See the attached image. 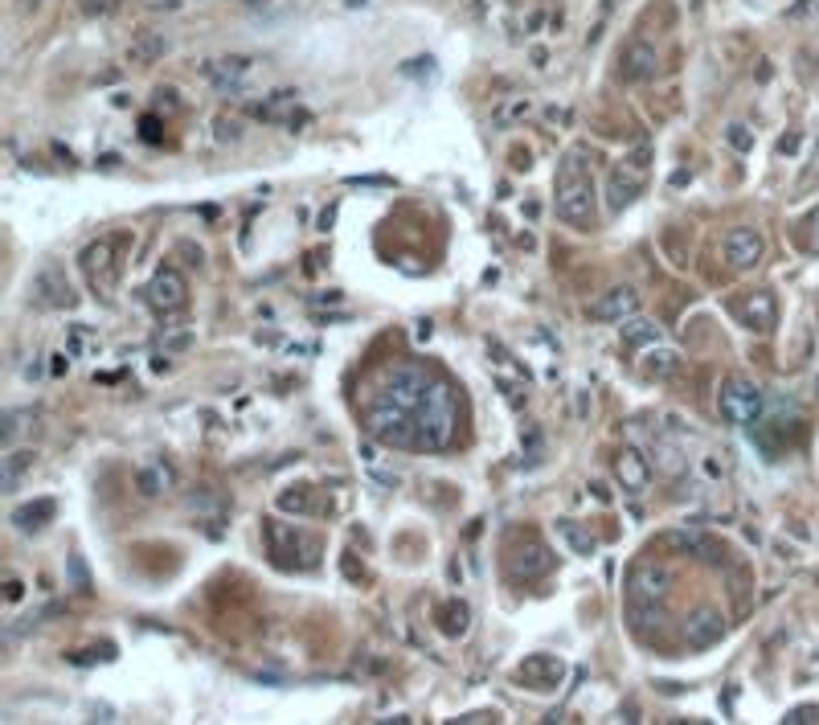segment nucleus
<instances>
[{"label": "nucleus", "instance_id": "f257e3e1", "mask_svg": "<svg viewBox=\"0 0 819 725\" xmlns=\"http://www.w3.org/2000/svg\"><path fill=\"white\" fill-rule=\"evenodd\" d=\"M418 414V451H447L459 435V398L451 390V381L435 377V386L426 390Z\"/></svg>", "mask_w": 819, "mask_h": 725}, {"label": "nucleus", "instance_id": "f03ea898", "mask_svg": "<svg viewBox=\"0 0 819 725\" xmlns=\"http://www.w3.org/2000/svg\"><path fill=\"white\" fill-rule=\"evenodd\" d=\"M557 218L574 230L594 226V181L582 152H570L557 168Z\"/></svg>", "mask_w": 819, "mask_h": 725}, {"label": "nucleus", "instance_id": "7ed1b4c3", "mask_svg": "<svg viewBox=\"0 0 819 725\" xmlns=\"http://www.w3.org/2000/svg\"><path fill=\"white\" fill-rule=\"evenodd\" d=\"M365 435L394 451H418V414L390 398H377L365 410Z\"/></svg>", "mask_w": 819, "mask_h": 725}, {"label": "nucleus", "instance_id": "20e7f679", "mask_svg": "<svg viewBox=\"0 0 819 725\" xmlns=\"http://www.w3.org/2000/svg\"><path fill=\"white\" fill-rule=\"evenodd\" d=\"M648 168H652V148L648 144H635L611 173H607V205L619 213V209H627L639 193H643V185H648Z\"/></svg>", "mask_w": 819, "mask_h": 725}, {"label": "nucleus", "instance_id": "39448f33", "mask_svg": "<svg viewBox=\"0 0 819 725\" xmlns=\"http://www.w3.org/2000/svg\"><path fill=\"white\" fill-rule=\"evenodd\" d=\"M717 410L729 426H754L762 422V390L746 377H729L717 390Z\"/></svg>", "mask_w": 819, "mask_h": 725}, {"label": "nucleus", "instance_id": "423d86ee", "mask_svg": "<svg viewBox=\"0 0 819 725\" xmlns=\"http://www.w3.org/2000/svg\"><path fill=\"white\" fill-rule=\"evenodd\" d=\"M201 74L213 82V91L226 95V99H242L250 91V82L258 74V62L246 58V54H230V58H213L201 66Z\"/></svg>", "mask_w": 819, "mask_h": 725}, {"label": "nucleus", "instance_id": "0eeeda50", "mask_svg": "<svg viewBox=\"0 0 819 725\" xmlns=\"http://www.w3.org/2000/svg\"><path fill=\"white\" fill-rule=\"evenodd\" d=\"M549 570H553V553L537 533H525V537H516L508 545V574L516 582H537Z\"/></svg>", "mask_w": 819, "mask_h": 725}, {"label": "nucleus", "instance_id": "6e6552de", "mask_svg": "<svg viewBox=\"0 0 819 725\" xmlns=\"http://www.w3.org/2000/svg\"><path fill=\"white\" fill-rule=\"evenodd\" d=\"M78 267H82L86 283H91V291H95V295H103V300H111V291H115V283H119L115 242H107V238L91 242V246H86V250L78 254Z\"/></svg>", "mask_w": 819, "mask_h": 725}, {"label": "nucleus", "instance_id": "1a4fd4ad", "mask_svg": "<svg viewBox=\"0 0 819 725\" xmlns=\"http://www.w3.org/2000/svg\"><path fill=\"white\" fill-rule=\"evenodd\" d=\"M263 537H267V545H271V553H275V562L279 566H304L295 558L299 549H308V558L312 562H320V541L316 537H308V533H299L295 525H287V521H267L263 525Z\"/></svg>", "mask_w": 819, "mask_h": 725}, {"label": "nucleus", "instance_id": "9d476101", "mask_svg": "<svg viewBox=\"0 0 819 725\" xmlns=\"http://www.w3.org/2000/svg\"><path fill=\"white\" fill-rule=\"evenodd\" d=\"M668 590H672V574H668L660 562H639V566L627 574V603L664 607Z\"/></svg>", "mask_w": 819, "mask_h": 725}, {"label": "nucleus", "instance_id": "9b49d317", "mask_svg": "<svg viewBox=\"0 0 819 725\" xmlns=\"http://www.w3.org/2000/svg\"><path fill=\"white\" fill-rule=\"evenodd\" d=\"M29 300H33L37 308H46V312H58V308H74V287H70L66 271H62L58 263L41 267V271L33 275V283H29Z\"/></svg>", "mask_w": 819, "mask_h": 725}, {"label": "nucleus", "instance_id": "f8f14e48", "mask_svg": "<svg viewBox=\"0 0 819 725\" xmlns=\"http://www.w3.org/2000/svg\"><path fill=\"white\" fill-rule=\"evenodd\" d=\"M148 304L160 312V316H172V312H181L189 304V283L177 267H160L148 283Z\"/></svg>", "mask_w": 819, "mask_h": 725}, {"label": "nucleus", "instance_id": "ddd939ff", "mask_svg": "<svg viewBox=\"0 0 819 725\" xmlns=\"http://www.w3.org/2000/svg\"><path fill=\"white\" fill-rule=\"evenodd\" d=\"M635 312H639V291L627 287V283L607 287L602 295H594V300H590V320H598V324H623Z\"/></svg>", "mask_w": 819, "mask_h": 725}, {"label": "nucleus", "instance_id": "4468645a", "mask_svg": "<svg viewBox=\"0 0 819 725\" xmlns=\"http://www.w3.org/2000/svg\"><path fill=\"white\" fill-rule=\"evenodd\" d=\"M660 74V50L652 46V41H627L623 54H619V78L623 82H652Z\"/></svg>", "mask_w": 819, "mask_h": 725}, {"label": "nucleus", "instance_id": "2eb2a0df", "mask_svg": "<svg viewBox=\"0 0 819 725\" xmlns=\"http://www.w3.org/2000/svg\"><path fill=\"white\" fill-rule=\"evenodd\" d=\"M762 254H766V242H762L758 230H750V226H734V230L725 234V263L734 267V271H750V267H758V263H762Z\"/></svg>", "mask_w": 819, "mask_h": 725}, {"label": "nucleus", "instance_id": "dca6fc26", "mask_svg": "<svg viewBox=\"0 0 819 725\" xmlns=\"http://www.w3.org/2000/svg\"><path fill=\"white\" fill-rule=\"evenodd\" d=\"M725 635V615L717 607H701L684 619V644L688 648H713Z\"/></svg>", "mask_w": 819, "mask_h": 725}, {"label": "nucleus", "instance_id": "f3484780", "mask_svg": "<svg viewBox=\"0 0 819 725\" xmlns=\"http://www.w3.org/2000/svg\"><path fill=\"white\" fill-rule=\"evenodd\" d=\"M254 119L263 123H287L295 132V123H308V111H299V91H275L263 103H254Z\"/></svg>", "mask_w": 819, "mask_h": 725}, {"label": "nucleus", "instance_id": "a211bd4d", "mask_svg": "<svg viewBox=\"0 0 819 725\" xmlns=\"http://www.w3.org/2000/svg\"><path fill=\"white\" fill-rule=\"evenodd\" d=\"M615 480H619L623 492H631V496L648 492V484H652V463L643 459L635 447H623V451L615 455Z\"/></svg>", "mask_w": 819, "mask_h": 725}, {"label": "nucleus", "instance_id": "6ab92c4d", "mask_svg": "<svg viewBox=\"0 0 819 725\" xmlns=\"http://www.w3.org/2000/svg\"><path fill=\"white\" fill-rule=\"evenodd\" d=\"M738 316H742V324L750 328V332H770L774 324H779V304H774V295L770 291H750L746 300L738 304Z\"/></svg>", "mask_w": 819, "mask_h": 725}, {"label": "nucleus", "instance_id": "aec40b11", "mask_svg": "<svg viewBox=\"0 0 819 725\" xmlns=\"http://www.w3.org/2000/svg\"><path fill=\"white\" fill-rule=\"evenodd\" d=\"M652 553H705V558H717V553H709L713 545L705 541V533H697V529H664V533H656L652 537V545H648Z\"/></svg>", "mask_w": 819, "mask_h": 725}, {"label": "nucleus", "instance_id": "412c9836", "mask_svg": "<svg viewBox=\"0 0 819 725\" xmlns=\"http://www.w3.org/2000/svg\"><path fill=\"white\" fill-rule=\"evenodd\" d=\"M562 676H566V664L557 660V656H545V652H537V656H529V660L521 664V680H525V685H533V689L562 685Z\"/></svg>", "mask_w": 819, "mask_h": 725}, {"label": "nucleus", "instance_id": "4be33fe9", "mask_svg": "<svg viewBox=\"0 0 819 725\" xmlns=\"http://www.w3.org/2000/svg\"><path fill=\"white\" fill-rule=\"evenodd\" d=\"M168 54V37L164 33H140L132 46H127V62H136V66H152Z\"/></svg>", "mask_w": 819, "mask_h": 725}, {"label": "nucleus", "instance_id": "5701e85b", "mask_svg": "<svg viewBox=\"0 0 819 725\" xmlns=\"http://www.w3.org/2000/svg\"><path fill=\"white\" fill-rule=\"evenodd\" d=\"M54 513H58L54 500H33V504H21L17 513H13V525H17L21 533H37V529H46V525H50Z\"/></svg>", "mask_w": 819, "mask_h": 725}, {"label": "nucleus", "instance_id": "b1692460", "mask_svg": "<svg viewBox=\"0 0 819 725\" xmlns=\"http://www.w3.org/2000/svg\"><path fill=\"white\" fill-rule=\"evenodd\" d=\"M33 451H13L9 447V455H5V467H0V492H13L17 488V480L29 472V467H33Z\"/></svg>", "mask_w": 819, "mask_h": 725}, {"label": "nucleus", "instance_id": "393cba45", "mask_svg": "<svg viewBox=\"0 0 819 725\" xmlns=\"http://www.w3.org/2000/svg\"><path fill=\"white\" fill-rule=\"evenodd\" d=\"M557 533L566 537V545L578 553V558H590V553L598 549V541H594V533L586 529V525H578V521H557Z\"/></svg>", "mask_w": 819, "mask_h": 725}, {"label": "nucleus", "instance_id": "a878e982", "mask_svg": "<svg viewBox=\"0 0 819 725\" xmlns=\"http://www.w3.org/2000/svg\"><path fill=\"white\" fill-rule=\"evenodd\" d=\"M656 340H660V328L652 320H639V316L623 320V345L639 349V345H656Z\"/></svg>", "mask_w": 819, "mask_h": 725}, {"label": "nucleus", "instance_id": "bb28decb", "mask_svg": "<svg viewBox=\"0 0 819 725\" xmlns=\"http://www.w3.org/2000/svg\"><path fill=\"white\" fill-rule=\"evenodd\" d=\"M467 623H471L467 603H447V607L439 611V627H443V635H451V639H459V635L467 631Z\"/></svg>", "mask_w": 819, "mask_h": 725}, {"label": "nucleus", "instance_id": "cd10ccee", "mask_svg": "<svg viewBox=\"0 0 819 725\" xmlns=\"http://www.w3.org/2000/svg\"><path fill=\"white\" fill-rule=\"evenodd\" d=\"M676 365H680V357L672 349H652L648 361H643V369H648L652 377H668V373H676Z\"/></svg>", "mask_w": 819, "mask_h": 725}, {"label": "nucleus", "instance_id": "c85d7f7f", "mask_svg": "<svg viewBox=\"0 0 819 725\" xmlns=\"http://www.w3.org/2000/svg\"><path fill=\"white\" fill-rule=\"evenodd\" d=\"M168 467H148V472H140V480H136V488L144 492V496H156V492H164L168 488Z\"/></svg>", "mask_w": 819, "mask_h": 725}, {"label": "nucleus", "instance_id": "c756f323", "mask_svg": "<svg viewBox=\"0 0 819 725\" xmlns=\"http://www.w3.org/2000/svg\"><path fill=\"white\" fill-rule=\"evenodd\" d=\"M279 508H287V513H308V508H312V492H308V488L283 492V496H279Z\"/></svg>", "mask_w": 819, "mask_h": 725}, {"label": "nucleus", "instance_id": "7c9ffc66", "mask_svg": "<svg viewBox=\"0 0 819 725\" xmlns=\"http://www.w3.org/2000/svg\"><path fill=\"white\" fill-rule=\"evenodd\" d=\"M521 115H529V99H512V103H504V107L496 111V123L508 127L512 119H521Z\"/></svg>", "mask_w": 819, "mask_h": 725}, {"label": "nucleus", "instance_id": "2f4dec72", "mask_svg": "<svg viewBox=\"0 0 819 725\" xmlns=\"http://www.w3.org/2000/svg\"><path fill=\"white\" fill-rule=\"evenodd\" d=\"M25 418H29L25 410H13V414L5 418V439H0V443H5V451H9L13 443H17V435H21V426H25Z\"/></svg>", "mask_w": 819, "mask_h": 725}, {"label": "nucleus", "instance_id": "473e14b6", "mask_svg": "<svg viewBox=\"0 0 819 725\" xmlns=\"http://www.w3.org/2000/svg\"><path fill=\"white\" fill-rule=\"evenodd\" d=\"M213 127H218V132H213V136H218L222 144H230V140H242V123H234V119H218Z\"/></svg>", "mask_w": 819, "mask_h": 725}, {"label": "nucleus", "instance_id": "72a5a7b5", "mask_svg": "<svg viewBox=\"0 0 819 725\" xmlns=\"http://www.w3.org/2000/svg\"><path fill=\"white\" fill-rule=\"evenodd\" d=\"M729 144H734V148H742V152H750V148H754V136L746 132L742 123H734V127H729Z\"/></svg>", "mask_w": 819, "mask_h": 725}, {"label": "nucleus", "instance_id": "f704fd0d", "mask_svg": "<svg viewBox=\"0 0 819 725\" xmlns=\"http://www.w3.org/2000/svg\"><path fill=\"white\" fill-rule=\"evenodd\" d=\"M791 725H807V721H819V705H803V709H791L787 713Z\"/></svg>", "mask_w": 819, "mask_h": 725}, {"label": "nucleus", "instance_id": "c9c22d12", "mask_svg": "<svg viewBox=\"0 0 819 725\" xmlns=\"http://www.w3.org/2000/svg\"><path fill=\"white\" fill-rule=\"evenodd\" d=\"M185 349H193V332H181V336L164 340V353H185Z\"/></svg>", "mask_w": 819, "mask_h": 725}, {"label": "nucleus", "instance_id": "e433bc0d", "mask_svg": "<svg viewBox=\"0 0 819 725\" xmlns=\"http://www.w3.org/2000/svg\"><path fill=\"white\" fill-rule=\"evenodd\" d=\"M803 230H807V246L819 254V209H811V218H807V226H803Z\"/></svg>", "mask_w": 819, "mask_h": 725}, {"label": "nucleus", "instance_id": "4c0bfd02", "mask_svg": "<svg viewBox=\"0 0 819 725\" xmlns=\"http://www.w3.org/2000/svg\"><path fill=\"white\" fill-rule=\"evenodd\" d=\"M70 570L78 578V590H91V582H86V570H82V558H70Z\"/></svg>", "mask_w": 819, "mask_h": 725}, {"label": "nucleus", "instance_id": "58836bf2", "mask_svg": "<svg viewBox=\"0 0 819 725\" xmlns=\"http://www.w3.org/2000/svg\"><path fill=\"white\" fill-rule=\"evenodd\" d=\"M21 594H25V586H21L17 578H13V582H9V603H17V599H21Z\"/></svg>", "mask_w": 819, "mask_h": 725}, {"label": "nucleus", "instance_id": "ea45409f", "mask_svg": "<svg viewBox=\"0 0 819 725\" xmlns=\"http://www.w3.org/2000/svg\"><path fill=\"white\" fill-rule=\"evenodd\" d=\"M459 721H467V725H471V721H496V713H467V717H459Z\"/></svg>", "mask_w": 819, "mask_h": 725}, {"label": "nucleus", "instance_id": "a19ab883", "mask_svg": "<svg viewBox=\"0 0 819 725\" xmlns=\"http://www.w3.org/2000/svg\"><path fill=\"white\" fill-rule=\"evenodd\" d=\"M512 164H516V168H529V152L516 148V152H512Z\"/></svg>", "mask_w": 819, "mask_h": 725}, {"label": "nucleus", "instance_id": "79ce46f5", "mask_svg": "<svg viewBox=\"0 0 819 725\" xmlns=\"http://www.w3.org/2000/svg\"><path fill=\"white\" fill-rule=\"evenodd\" d=\"M17 5H21V9H37V5H41V0H17Z\"/></svg>", "mask_w": 819, "mask_h": 725}]
</instances>
